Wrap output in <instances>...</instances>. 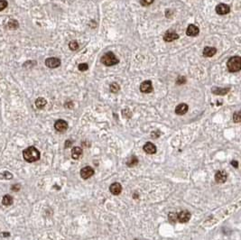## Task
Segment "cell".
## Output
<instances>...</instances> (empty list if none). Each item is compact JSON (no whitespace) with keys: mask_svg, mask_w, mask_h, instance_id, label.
<instances>
[{"mask_svg":"<svg viewBox=\"0 0 241 240\" xmlns=\"http://www.w3.org/2000/svg\"><path fill=\"white\" fill-rule=\"evenodd\" d=\"M23 156L26 162L33 163L40 159V152L34 146H29L23 152Z\"/></svg>","mask_w":241,"mask_h":240,"instance_id":"obj_1","label":"cell"},{"mask_svg":"<svg viewBox=\"0 0 241 240\" xmlns=\"http://www.w3.org/2000/svg\"><path fill=\"white\" fill-rule=\"evenodd\" d=\"M227 66H228V71L230 72L239 71L241 69V58L239 56L231 57V58L228 61Z\"/></svg>","mask_w":241,"mask_h":240,"instance_id":"obj_2","label":"cell"},{"mask_svg":"<svg viewBox=\"0 0 241 240\" xmlns=\"http://www.w3.org/2000/svg\"><path fill=\"white\" fill-rule=\"evenodd\" d=\"M100 61L102 63L106 66H113L115 64H117L119 61L118 59L116 57V55H115L113 53H111V51H108V53H105L101 57Z\"/></svg>","mask_w":241,"mask_h":240,"instance_id":"obj_3","label":"cell"},{"mask_svg":"<svg viewBox=\"0 0 241 240\" xmlns=\"http://www.w3.org/2000/svg\"><path fill=\"white\" fill-rule=\"evenodd\" d=\"M93 174H94V169L90 166H85L80 170V176L84 180L90 178Z\"/></svg>","mask_w":241,"mask_h":240,"instance_id":"obj_4","label":"cell"},{"mask_svg":"<svg viewBox=\"0 0 241 240\" xmlns=\"http://www.w3.org/2000/svg\"><path fill=\"white\" fill-rule=\"evenodd\" d=\"M54 128L58 131V132L61 133H63L68 129V123L65 121V120H62V119H59L57 120L54 124Z\"/></svg>","mask_w":241,"mask_h":240,"instance_id":"obj_5","label":"cell"},{"mask_svg":"<svg viewBox=\"0 0 241 240\" xmlns=\"http://www.w3.org/2000/svg\"><path fill=\"white\" fill-rule=\"evenodd\" d=\"M45 65L51 69L57 68L61 65V60L58 58H54V57H53V58H48L45 60Z\"/></svg>","mask_w":241,"mask_h":240,"instance_id":"obj_6","label":"cell"},{"mask_svg":"<svg viewBox=\"0 0 241 240\" xmlns=\"http://www.w3.org/2000/svg\"><path fill=\"white\" fill-rule=\"evenodd\" d=\"M215 10H216L217 14L223 15H227L230 12V7L226 4H219L216 7Z\"/></svg>","mask_w":241,"mask_h":240,"instance_id":"obj_7","label":"cell"},{"mask_svg":"<svg viewBox=\"0 0 241 240\" xmlns=\"http://www.w3.org/2000/svg\"><path fill=\"white\" fill-rule=\"evenodd\" d=\"M140 90L143 93H150L153 91V85L150 81H145L140 85Z\"/></svg>","mask_w":241,"mask_h":240,"instance_id":"obj_8","label":"cell"},{"mask_svg":"<svg viewBox=\"0 0 241 240\" xmlns=\"http://www.w3.org/2000/svg\"><path fill=\"white\" fill-rule=\"evenodd\" d=\"M177 219L181 223H186L191 219V213L188 210H182L177 215Z\"/></svg>","mask_w":241,"mask_h":240,"instance_id":"obj_9","label":"cell"},{"mask_svg":"<svg viewBox=\"0 0 241 240\" xmlns=\"http://www.w3.org/2000/svg\"><path fill=\"white\" fill-rule=\"evenodd\" d=\"M228 174L225 171H219L215 174V181L219 183H223L227 181Z\"/></svg>","mask_w":241,"mask_h":240,"instance_id":"obj_10","label":"cell"},{"mask_svg":"<svg viewBox=\"0 0 241 240\" xmlns=\"http://www.w3.org/2000/svg\"><path fill=\"white\" fill-rule=\"evenodd\" d=\"M188 109H189L188 105L185 104V103H182V104H179L176 107L175 113L179 116H182V115H184V114H186L188 112Z\"/></svg>","mask_w":241,"mask_h":240,"instance_id":"obj_11","label":"cell"},{"mask_svg":"<svg viewBox=\"0 0 241 240\" xmlns=\"http://www.w3.org/2000/svg\"><path fill=\"white\" fill-rule=\"evenodd\" d=\"M199 33H200V30H199L198 26L194 25H190L186 30V33L188 36H192V37L197 36Z\"/></svg>","mask_w":241,"mask_h":240,"instance_id":"obj_12","label":"cell"},{"mask_svg":"<svg viewBox=\"0 0 241 240\" xmlns=\"http://www.w3.org/2000/svg\"><path fill=\"white\" fill-rule=\"evenodd\" d=\"M109 191L114 195H119L122 191V186L118 182H114L109 187Z\"/></svg>","mask_w":241,"mask_h":240,"instance_id":"obj_13","label":"cell"},{"mask_svg":"<svg viewBox=\"0 0 241 240\" xmlns=\"http://www.w3.org/2000/svg\"><path fill=\"white\" fill-rule=\"evenodd\" d=\"M143 149H144L145 153H148V154H154V153H156V146L151 142L146 143V144L144 145V148H143Z\"/></svg>","mask_w":241,"mask_h":240,"instance_id":"obj_14","label":"cell"},{"mask_svg":"<svg viewBox=\"0 0 241 240\" xmlns=\"http://www.w3.org/2000/svg\"><path fill=\"white\" fill-rule=\"evenodd\" d=\"M178 38H179V35L174 32H167L164 35V40L167 43L175 41V40H177Z\"/></svg>","mask_w":241,"mask_h":240,"instance_id":"obj_15","label":"cell"},{"mask_svg":"<svg viewBox=\"0 0 241 240\" xmlns=\"http://www.w3.org/2000/svg\"><path fill=\"white\" fill-rule=\"evenodd\" d=\"M216 53H217V49L214 48V47L207 46V47H205L204 50H203V55L205 57H212L216 54Z\"/></svg>","mask_w":241,"mask_h":240,"instance_id":"obj_16","label":"cell"},{"mask_svg":"<svg viewBox=\"0 0 241 240\" xmlns=\"http://www.w3.org/2000/svg\"><path fill=\"white\" fill-rule=\"evenodd\" d=\"M81 154H82V149L80 147L75 146V147L72 148V150H71V157L74 160L79 159L80 156H81Z\"/></svg>","mask_w":241,"mask_h":240,"instance_id":"obj_17","label":"cell"},{"mask_svg":"<svg viewBox=\"0 0 241 240\" xmlns=\"http://www.w3.org/2000/svg\"><path fill=\"white\" fill-rule=\"evenodd\" d=\"M46 104H47V101L43 98H38L35 100V106H36V107L40 108V109L43 108L45 106H46Z\"/></svg>","mask_w":241,"mask_h":240,"instance_id":"obj_18","label":"cell"},{"mask_svg":"<svg viewBox=\"0 0 241 240\" xmlns=\"http://www.w3.org/2000/svg\"><path fill=\"white\" fill-rule=\"evenodd\" d=\"M229 88L228 89H220V88H213L212 89V92L216 95H226L228 91H229Z\"/></svg>","mask_w":241,"mask_h":240,"instance_id":"obj_19","label":"cell"},{"mask_svg":"<svg viewBox=\"0 0 241 240\" xmlns=\"http://www.w3.org/2000/svg\"><path fill=\"white\" fill-rule=\"evenodd\" d=\"M13 201H14V199L12 198V196H10V195H5L3 197V199H2V203L5 205V206H10V205H12L13 204Z\"/></svg>","mask_w":241,"mask_h":240,"instance_id":"obj_20","label":"cell"},{"mask_svg":"<svg viewBox=\"0 0 241 240\" xmlns=\"http://www.w3.org/2000/svg\"><path fill=\"white\" fill-rule=\"evenodd\" d=\"M138 163V159H137L136 156H132L128 159V161L127 162V164L128 165L129 167H133L135 165H136Z\"/></svg>","mask_w":241,"mask_h":240,"instance_id":"obj_21","label":"cell"},{"mask_svg":"<svg viewBox=\"0 0 241 240\" xmlns=\"http://www.w3.org/2000/svg\"><path fill=\"white\" fill-rule=\"evenodd\" d=\"M13 178V175L9 171H4V173H0V179H5V180H10Z\"/></svg>","mask_w":241,"mask_h":240,"instance_id":"obj_22","label":"cell"},{"mask_svg":"<svg viewBox=\"0 0 241 240\" xmlns=\"http://www.w3.org/2000/svg\"><path fill=\"white\" fill-rule=\"evenodd\" d=\"M120 89V87H119V85L116 82H113L112 84H110V91L112 93H117L118 92Z\"/></svg>","mask_w":241,"mask_h":240,"instance_id":"obj_23","label":"cell"},{"mask_svg":"<svg viewBox=\"0 0 241 240\" xmlns=\"http://www.w3.org/2000/svg\"><path fill=\"white\" fill-rule=\"evenodd\" d=\"M8 27L10 28V29H17L18 28V23H17V21L15 20H10L8 22Z\"/></svg>","mask_w":241,"mask_h":240,"instance_id":"obj_24","label":"cell"},{"mask_svg":"<svg viewBox=\"0 0 241 240\" xmlns=\"http://www.w3.org/2000/svg\"><path fill=\"white\" fill-rule=\"evenodd\" d=\"M69 47L71 51H76L79 49V43L76 41H71L70 43H69Z\"/></svg>","mask_w":241,"mask_h":240,"instance_id":"obj_25","label":"cell"},{"mask_svg":"<svg viewBox=\"0 0 241 240\" xmlns=\"http://www.w3.org/2000/svg\"><path fill=\"white\" fill-rule=\"evenodd\" d=\"M233 120L235 123H239L241 121V115H240V112H237L234 114L233 116Z\"/></svg>","mask_w":241,"mask_h":240,"instance_id":"obj_26","label":"cell"},{"mask_svg":"<svg viewBox=\"0 0 241 240\" xmlns=\"http://www.w3.org/2000/svg\"><path fill=\"white\" fill-rule=\"evenodd\" d=\"M78 69L80 71H85L89 69V65L87 63H79L78 66Z\"/></svg>","mask_w":241,"mask_h":240,"instance_id":"obj_27","label":"cell"},{"mask_svg":"<svg viewBox=\"0 0 241 240\" xmlns=\"http://www.w3.org/2000/svg\"><path fill=\"white\" fill-rule=\"evenodd\" d=\"M154 1V0H140V3L142 5H144V7H147V5L153 4Z\"/></svg>","mask_w":241,"mask_h":240,"instance_id":"obj_28","label":"cell"},{"mask_svg":"<svg viewBox=\"0 0 241 240\" xmlns=\"http://www.w3.org/2000/svg\"><path fill=\"white\" fill-rule=\"evenodd\" d=\"M7 7V1H5V0H0V11L4 10Z\"/></svg>","mask_w":241,"mask_h":240,"instance_id":"obj_29","label":"cell"},{"mask_svg":"<svg viewBox=\"0 0 241 240\" xmlns=\"http://www.w3.org/2000/svg\"><path fill=\"white\" fill-rule=\"evenodd\" d=\"M169 219H170L172 222L176 221V219H177V214H175V213H171V214H169Z\"/></svg>","mask_w":241,"mask_h":240,"instance_id":"obj_30","label":"cell"},{"mask_svg":"<svg viewBox=\"0 0 241 240\" xmlns=\"http://www.w3.org/2000/svg\"><path fill=\"white\" fill-rule=\"evenodd\" d=\"M20 189H21V186L19 184H15V185H13L12 187H11V190L14 191H18Z\"/></svg>","mask_w":241,"mask_h":240,"instance_id":"obj_31","label":"cell"},{"mask_svg":"<svg viewBox=\"0 0 241 240\" xmlns=\"http://www.w3.org/2000/svg\"><path fill=\"white\" fill-rule=\"evenodd\" d=\"M176 82H177V84H183L185 82V78L184 77H179Z\"/></svg>","mask_w":241,"mask_h":240,"instance_id":"obj_32","label":"cell"},{"mask_svg":"<svg viewBox=\"0 0 241 240\" xmlns=\"http://www.w3.org/2000/svg\"><path fill=\"white\" fill-rule=\"evenodd\" d=\"M231 164L233 165V166H235V168H238V161H232V162H231Z\"/></svg>","mask_w":241,"mask_h":240,"instance_id":"obj_33","label":"cell"},{"mask_svg":"<svg viewBox=\"0 0 241 240\" xmlns=\"http://www.w3.org/2000/svg\"><path fill=\"white\" fill-rule=\"evenodd\" d=\"M71 143H72L71 141H66L65 142V147H69L71 145Z\"/></svg>","mask_w":241,"mask_h":240,"instance_id":"obj_34","label":"cell"},{"mask_svg":"<svg viewBox=\"0 0 241 240\" xmlns=\"http://www.w3.org/2000/svg\"><path fill=\"white\" fill-rule=\"evenodd\" d=\"M9 236H10V234L8 232H4L3 233V237H9Z\"/></svg>","mask_w":241,"mask_h":240,"instance_id":"obj_35","label":"cell"}]
</instances>
